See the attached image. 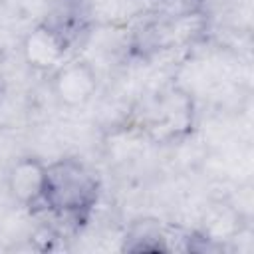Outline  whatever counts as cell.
Returning <instances> with one entry per match:
<instances>
[{"instance_id": "obj_1", "label": "cell", "mask_w": 254, "mask_h": 254, "mask_svg": "<svg viewBox=\"0 0 254 254\" xmlns=\"http://www.w3.org/2000/svg\"><path fill=\"white\" fill-rule=\"evenodd\" d=\"M97 198L95 177L75 159H62L46 167L44 204L60 216H81Z\"/></svg>"}, {"instance_id": "obj_5", "label": "cell", "mask_w": 254, "mask_h": 254, "mask_svg": "<svg viewBox=\"0 0 254 254\" xmlns=\"http://www.w3.org/2000/svg\"><path fill=\"white\" fill-rule=\"evenodd\" d=\"M0 79H2V54H0Z\"/></svg>"}, {"instance_id": "obj_3", "label": "cell", "mask_w": 254, "mask_h": 254, "mask_svg": "<svg viewBox=\"0 0 254 254\" xmlns=\"http://www.w3.org/2000/svg\"><path fill=\"white\" fill-rule=\"evenodd\" d=\"M95 87V71L85 62H71L67 65H62L54 75V93L64 105L69 107H77L89 101Z\"/></svg>"}, {"instance_id": "obj_2", "label": "cell", "mask_w": 254, "mask_h": 254, "mask_svg": "<svg viewBox=\"0 0 254 254\" xmlns=\"http://www.w3.org/2000/svg\"><path fill=\"white\" fill-rule=\"evenodd\" d=\"M67 50V38L58 28L48 24L36 26L32 32L26 34L22 44L24 60L34 69H50L64 58Z\"/></svg>"}, {"instance_id": "obj_4", "label": "cell", "mask_w": 254, "mask_h": 254, "mask_svg": "<svg viewBox=\"0 0 254 254\" xmlns=\"http://www.w3.org/2000/svg\"><path fill=\"white\" fill-rule=\"evenodd\" d=\"M44 181H46V165L40 163L38 159L26 157V159H20L10 169L8 189H10V194L18 202L34 204L42 200Z\"/></svg>"}]
</instances>
